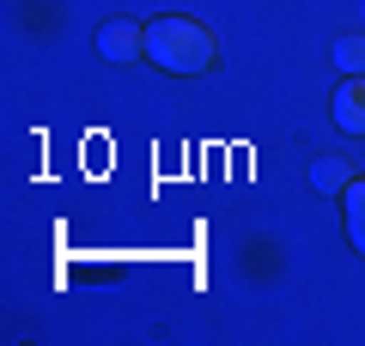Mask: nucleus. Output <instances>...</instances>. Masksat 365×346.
Returning <instances> with one entry per match:
<instances>
[{"label":"nucleus","mask_w":365,"mask_h":346,"mask_svg":"<svg viewBox=\"0 0 365 346\" xmlns=\"http://www.w3.org/2000/svg\"><path fill=\"white\" fill-rule=\"evenodd\" d=\"M146 61L177 73V79H195V73L220 67V43H213L207 25H195V19H182V13H165V19L146 25Z\"/></svg>","instance_id":"obj_1"},{"label":"nucleus","mask_w":365,"mask_h":346,"mask_svg":"<svg viewBox=\"0 0 365 346\" xmlns=\"http://www.w3.org/2000/svg\"><path fill=\"white\" fill-rule=\"evenodd\" d=\"M98 55H104V61H140L146 55V31L134 25V19H110V25L98 31Z\"/></svg>","instance_id":"obj_2"},{"label":"nucleus","mask_w":365,"mask_h":346,"mask_svg":"<svg viewBox=\"0 0 365 346\" xmlns=\"http://www.w3.org/2000/svg\"><path fill=\"white\" fill-rule=\"evenodd\" d=\"M329 115H335V128H341V134H365V73H347V79L335 85Z\"/></svg>","instance_id":"obj_3"},{"label":"nucleus","mask_w":365,"mask_h":346,"mask_svg":"<svg viewBox=\"0 0 365 346\" xmlns=\"http://www.w3.org/2000/svg\"><path fill=\"white\" fill-rule=\"evenodd\" d=\"M347 182H353L347 158H317V164H311V189L317 194H347Z\"/></svg>","instance_id":"obj_4"},{"label":"nucleus","mask_w":365,"mask_h":346,"mask_svg":"<svg viewBox=\"0 0 365 346\" xmlns=\"http://www.w3.org/2000/svg\"><path fill=\"white\" fill-rule=\"evenodd\" d=\"M347 243H353V256H365V177H353L347 182Z\"/></svg>","instance_id":"obj_5"},{"label":"nucleus","mask_w":365,"mask_h":346,"mask_svg":"<svg viewBox=\"0 0 365 346\" xmlns=\"http://www.w3.org/2000/svg\"><path fill=\"white\" fill-rule=\"evenodd\" d=\"M335 67H341V73H365V37H359V31L335 43Z\"/></svg>","instance_id":"obj_6"}]
</instances>
